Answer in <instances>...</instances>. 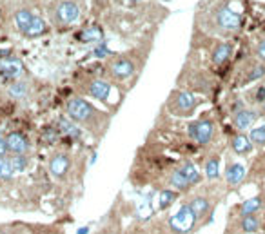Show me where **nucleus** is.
I'll use <instances>...</instances> for the list:
<instances>
[{"mask_svg":"<svg viewBox=\"0 0 265 234\" xmlns=\"http://www.w3.org/2000/svg\"><path fill=\"white\" fill-rule=\"evenodd\" d=\"M65 109H68V115L71 116V120L89 127V129H93L95 125H100V118L104 116L84 98H71Z\"/></svg>","mask_w":265,"mask_h":234,"instance_id":"f257e3e1","label":"nucleus"},{"mask_svg":"<svg viewBox=\"0 0 265 234\" xmlns=\"http://www.w3.org/2000/svg\"><path fill=\"white\" fill-rule=\"evenodd\" d=\"M194 223H196V216H194L193 209L189 207V203L182 205L169 220V227L174 234H189L193 230Z\"/></svg>","mask_w":265,"mask_h":234,"instance_id":"f03ea898","label":"nucleus"},{"mask_svg":"<svg viewBox=\"0 0 265 234\" xmlns=\"http://www.w3.org/2000/svg\"><path fill=\"white\" fill-rule=\"evenodd\" d=\"M198 182H200V173H198V169L191 162H185L184 165H182L180 169H176V171L173 173V176H171V185L178 190L189 189V187Z\"/></svg>","mask_w":265,"mask_h":234,"instance_id":"7ed1b4c3","label":"nucleus"},{"mask_svg":"<svg viewBox=\"0 0 265 234\" xmlns=\"http://www.w3.org/2000/svg\"><path fill=\"white\" fill-rule=\"evenodd\" d=\"M78 18H80V6L77 2H73V0H62V2H58V6L55 9V15H53L55 24L60 26L75 24Z\"/></svg>","mask_w":265,"mask_h":234,"instance_id":"20e7f679","label":"nucleus"},{"mask_svg":"<svg viewBox=\"0 0 265 234\" xmlns=\"http://www.w3.org/2000/svg\"><path fill=\"white\" fill-rule=\"evenodd\" d=\"M196 108V100L191 93L187 91H176L171 100H169V109L178 116H187Z\"/></svg>","mask_w":265,"mask_h":234,"instance_id":"39448f33","label":"nucleus"},{"mask_svg":"<svg viewBox=\"0 0 265 234\" xmlns=\"http://www.w3.org/2000/svg\"><path fill=\"white\" fill-rule=\"evenodd\" d=\"M213 135H214V123L211 120H196L189 125V136L194 140V142L202 143H209L213 140Z\"/></svg>","mask_w":265,"mask_h":234,"instance_id":"423d86ee","label":"nucleus"},{"mask_svg":"<svg viewBox=\"0 0 265 234\" xmlns=\"http://www.w3.org/2000/svg\"><path fill=\"white\" fill-rule=\"evenodd\" d=\"M214 22L224 31H236L241 24V16L238 13L231 11L229 8H218L214 13Z\"/></svg>","mask_w":265,"mask_h":234,"instance_id":"0eeeda50","label":"nucleus"},{"mask_svg":"<svg viewBox=\"0 0 265 234\" xmlns=\"http://www.w3.org/2000/svg\"><path fill=\"white\" fill-rule=\"evenodd\" d=\"M109 73H111L113 78L117 80L129 78L135 73V60L129 58V56H118L109 63Z\"/></svg>","mask_w":265,"mask_h":234,"instance_id":"6e6552de","label":"nucleus"},{"mask_svg":"<svg viewBox=\"0 0 265 234\" xmlns=\"http://www.w3.org/2000/svg\"><path fill=\"white\" fill-rule=\"evenodd\" d=\"M85 93L91 95L93 98L105 102V100L109 98V95H111V86H109L107 82H104V80H91V82H87V86H85Z\"/></svg>","mask_w":265,"mask_h":234,"instance_id":"1a4fd4ad","label":"nucleus"},{"mask_svg":"<svg viewBox=\"0 0 265 234\" xmlns=\"http://www.w3.org/2000/svg\"><path fill=\"white\" fill-rule=\"evenodd\" d=\"M69 163H71L69 156L64 155V153H58V155H55L49 160V171H51V175L55 178H64L69 169Z\"/></svg>","mask_w":265,"mask_h":234,"instance_id":"9d476101","label":"nucleus"},{"mask_svg":"<svg viewBox=\"0 0 265 234\" xmlns=\"http://www.w3.org/2000/svg\"><path fill=\"white\" fill-rule=\"evenodd\" d=\"M6 143H8V151H11L13 155H26L29 149L28 138L20 133H9Z\"/></svg>","mask_w":265,"mask_h":234,"instance_id":"9b49d317","label":"nucleus"},{"mask_svg":"<svg viewBox=\"0 0 265 234\" xmlns=\"http://www.w3.org/2000/svg\"><path fill=\"white\" fill-rule=\"evenodd\" d=\"M22 71H24V69H22L20 60H16V58H2L0 60V75L4 76V78L16 80L22 75Z\"/></svg>","mask_w":265,"mask_h":234,"instance_id":"f8f14e48","label":"nucleus"},{"mask_svg":"<svg viewBox=\"0 0 265 234\" xmlns=\"http://www.w3.org/2000/svg\"><path fill=\"white\" fill-rule=\"evenodd\" d=\"M35 16L36 15H33L29 9H18V11L15 13V24H16V28L20 29V31L26 35V33L29 31V28H31Z\"/></svg>","mask_w":265,"mask_h":234,"instance_id":"ddd939ff","label":"nucleus"},{"mask_svg":"<svg viewBox=\"0 0 265 234\" xmlns=\"http://www.w3.org/2000/svg\"><path fill=\"white\" fill-rule=\"evenodd\" d=\"M256 118H258V113L249 111V109H241V111H238L236 115H234V125H236L238 129H247V127H251L256 122Z\"/></svg>","mask_w":265,"mask_h":234,"instance_id":"4468645a","label":"nucleus"},{"mask_svg":"<svg viewBox=\"0 0 265 234\" xmlns=\"http://www.w3.org/2000/svg\"><path fill=\"white\" fill-rule=\"evenodd\" d=\"M225 178L231 185H238L245 178V167L241 163H231L227 167V171H225Z\"/></svg>","mask_w":265,"mask_h":234,"instance_id":"2eb2a0df","label":"nucleus"},{"mask_svg":"<svg viewBox=\"0 0 265 234\" xmlns=\"http://www.w3.org/2000/svg\"><path fill=\"white\" fill-rule=\"evenodd\" d=\"M231 145H233V151L236 153V155H247V153H251V149H253L251 138H247L245 135H236L233 138V142H231Z\"/></svg>","mask_w":265,"mask_h":234,"instance_id":"dca6fc26","label":"nucleus"},{"mask_svg":"<svg viewBox=\"0 0 265 234\" xmlns=\"http://www.w3.org/2000/svg\"><path fill=\"white\" fill-rule=\"evenodd\" d=\"M189 207L193 209L194 216H196V220H202L207 212H209V202L205 198H202V196H196V198L191 200V203H189Z\"/></svg>","mask_w":265,"mask_h":234,"instance_id":"f3484780","label":"nucleus"},{"mask_svg":"<svg viewBox=\"0 0 265 234\" xmlns=\"http://www.w3.org/2000/svg\"><path fill=\"white\" fill-rule=\"evenodd\" d=\"M176 198H178V195L174 190H171V189L162 190L160 195H158V210H165L167 207H171Z\"/></svg>","mask_w":265,"mask_h":234,"instance_id":"a211bd4d","label":"nucleus"},{"mask_svg":"<svg viewBox=\"0 0 265 234\" xmlns=\"http://www.w3.org/2000/svg\"><path fill=\"white\" fill-rule=\"evenodd\" d=\"M231 53H233V46L231 44H220L213 53V62L214 63H224L229 60Z\"/></svg>","mask_w":265,"mask_h":234,"instance_id":"6ab92c4d","label":"nucleus"},{"mask_svg":"<svg viewBox=\"0 0 265 234\" xmlns=\"http://www.w3.org/2000/svg\"><path fill=\"white\" fill-rule=\"evenodd\" d=\"M205 175H207L209 180H214L220 176V160H218V156H213V158L207 160V163H205Z\"/></svg>","mask_w":265,"mask_h":234,"instance_id":"aec40b11","label":"nucleus"},{"mask_svg":"<svg viewBox=\"0 0 265 234\" xmlns=\"http://www.w3.org/2000/svg\"><path fill=\"white\" fill-rule=\"evenodd\" d=\"M9 163H11V167H13V173H22L28 169L29 160L26 155H13L11 158H9Z\"/></svg>","mask_w":265,"mask_h":234,"instance_id":"412c9836","label":"nucleus"},{"mask_svg":"<svg viewBox=\"0 0 265 234\" xmlns=\"http://www.w3.org/2000/svg\"><path fill=\"white\" fill-rule=\"evenodd\" d=\"M261 207V200L260 198H251L247 200V202L241 203V215L244 216H253L254 212H256L258 209Z\"/></svg>","mask_w":265,"mask_h":234,"instance_id":"4be33fe9","label":"nucleus"},{"mask_svg":"<svg viewBox=\"0 0 265 234\" xmlns=\"http://www.w3.org/2000/svg\"><path fill=\"white\" fill-rule=\"evenodd\" d=\"M58 125H60V131L64 133V135L73 136V138H78V136H80V131H78V127L75 125V123L69 122V120L62 118L60 122H58Z\"/></svg>","mask_w":265,"mask_h":234,"instance_id":"5701e85b","label":"nucleus"},{"mask_svg":"<svg viewBox=\"0 0 265 234\" xmlns=\"http://www.w3.org/2000/svg\"><path fill=\"white\" fill-rule=\"evenodd\" d=\"M258 227H260V222H258L256 216H244V220H241V229H244V232H256Z\"/></svg>","mask_w":265,"mask_h":234,"instance_id":"b1692460","label":"nucleus"},{"mask_svg":"<svg viewBox=\"0 0 265 234\" xmlns=\"http://www.w3.org/2000/svg\"><path fill=\"white\" fill-rule=\"evenodd\" d=\"M26 93H28L26 82H13L11 88H9V95H11L13 98H22V96H26Z\"/></svg>","mask_w":265,"mask_h":234,"instance_id":"393cba45","label":"nucleus"},{"mask_svg":"<svg viewBox=\"0 0 265 234\" xmlns=\"http://www.w3.org/2000/svg\"><path fill=\"white\" fill-rule=\"evenodd\" d=\"M251 142L256 143V145H265V125H260L256 129L251 131Z\"/></svg>","mask_w":265,"mask_h":234,"instance_id":"a878e982","label":"nucleus"},{"mask_svg":"<svg viewBox=\"0 0 265 234\" xmlns=\"http://www.w3.org/2000/svg\"><path fill=\"white\" fill-rule=\"evenodd\" d=\"M13 175H15V173H13V167H11V163H9V160L0 158V178L9 180Z\"/></svg>","mask_w":265,"mask_h":234,"instance_id":"bb28decb","label":"nucleus"},{"mask_svg":"<svg viewBox=\"0 0 265 234\" xmlns=\"http://www.w3.org/2000/svg\"><path fill=\"white\" fill-rule=\"evenodd\" d=\"M80 38L84 40V42H95V40L102 38V31L98 28H89V29H85V31L82 33Z\"/></svg>","mask_w":265,"mask_h":234,"instance_id":"cd10ccee","label":"nucleus"},{"mask_svg":"<svg viewBox=\"0 0 265 234\" xmlns=\"http://www.w3.org/2000/svg\"><path fill=\"white\" fill-rule=\"evenodd\" d=\"M263 75H265V68H263V66H254V68L251 69L249 76H247V82H253V80L261 78Z\"/></svg>","mask_w":265,"mask_h":234,"instance_id":"c85d7f7f","label":"nucleus"},{"mask_svg":"<svg viewBox=\"0 0 265 234\" xmlns=\"http://www.w3.org/2000/svg\"><path fill=\"white\" fill-rule=\"evenodd\" d=\"M6 153H8V143H6V138L0 136V158H4Z\"/></svg>","mask_w":265,"mask_h":234,"instance_id":"c756f323","label":"nucleus"},{"mask_svg":"<svg viewBox=\"0 0 265 234\" xmlns=\"http://www.w3.org/2000/svg\"><path fill=\"white\" fill-rule=\"evenodd\" d=\"M258 55H260L261 60H265V40H261L260 44H258Z\"/></svg>","mask_w":265,"mask_h":234,"instance_id":"7c9ffc66","label":"nucleus"},{"mask_svg":"<svg viewBox=\"0 0 265 234\" xmlns=\"http://www.w3.org/2000/svg\"><path fill=\"white\" fill-rule=\"evenodd\" d=\"M256 98L260 100V102H265V88H260V89H258Z\"/></svg>","mask_w":265,"mask_h":234,"instance_id":"2f4dec72","label":"nucleus"},{"mask_svg":"<svg viewBox=\"0 0 265 234\" xmlns=\"http://www.w3.org/2000/svg\"><path fill=\"white\" fill-rule=\"evenodd\" d=\"M87 230H89V229H87V227H85V229H84V227H82V229H80V230H78V234H87Z\"/></svg>","mask_w":265,"mask_h":234,"instance_id":"473e14b6","label":"nucleus"},{"mask_svg":"<svg viewBox=\"0 0 265 234\" xmlns=\"http://www.w3.org/2000/svg\"><path fill=\"white\" fill-rule=\"evenodd\" d=\"M129 2H137V0H129Z\"/></svg>","mask_w":265,"mask_h":234,"instance_id":"72a5a7b5","label":"nucleus"},{"mask_svg":"<svg viewBox=\"0 0 265 234\" xmlns=\"http://www.w3.org/2000/svg\"><path fill=\"white\" fill-rule=\"evenodd\" d=\"M263 111H265V102H263Z\"/></svg>","mask_w":265,"mask_h":234,"instance_id":"f704fd0d","label":"nucleus"},{"mask_svg":"<svg viewBox=\"0 0 265 234\" xmlns=\"http://www.w3.org/2000/svg\"><path fill=\"white\" fill-rule=\"evenodd\" d=\"M2 234H9V232H2Z\"/></svg>","mask_w":265,"mask_h":234,"instance_id":"c9c22d12","label":"nucleus"}]
</instances>
